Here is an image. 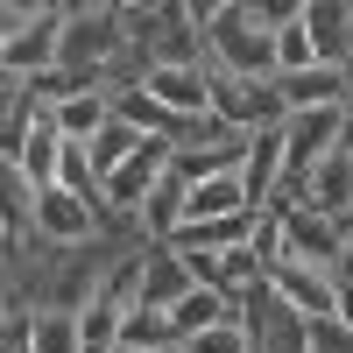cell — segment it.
<instances>
[{
  "instance_id": "cell-2",
  "label": "cell",
  "mask_w": 353,
  "mask_h": 353,
  "mask_svg": "<svg viewBox=\"0 0 353 353\" xmlns=\"http://www.w3.org/2000/svg\"><path fill=\"white\" fill-rule=\"evenodd\" d=\"M269 290L297 311V318H339V283L332 276H318V269H304V261H269Z\"/></svg>"
},
{
  "instance_id": "cell-17",
  "label": "cell",
  "mask_w": 353,
  "mask_h": 353,
  "mask_svg": "<svg viewBox=\"0 0 353 353\" xmlns=\"http://www.w3.org/2000/svg\"><path fill=\"white\" fill-rule=\"evenodd\" d=\"M339 318H346V325H353V276L339 283Z\"/></svg>"
},
{
  "instance_id": "cell-18",
  "label": "cell",
  "mask_w": 353,
  "mask_h": 353,
  "mask_svg": "<svg viewBox=\"0 0 353 353\" xmlns=\"http://www.w3.org/2000/svg\"><path fill=\"white\" fill-rule=\"evenodd\" d=\"M339 156H353V106H346V128H339Z\"/></svg>"
},
{
  "instance_id": "cell-14",
  "label": "cell",
  "mask_w": 353,
  "mask_h": 353,
  "mask_svg": "<svg viewBox=\"0 0 353 353\" xmlns=\"http://www.w3.org/2000/svg\"><path fill=\"white\" fill-rule=\"evenodd\" d=\"M184 353H254V346H248V325H241V311H233L226 325H212V332L184 339Z\"/></svg>"
},
{
  "instance_id": "cell-16",
  "label": "cell",
  "mask_w": 353,
  "mask_h": 353,
  "mask_svg": "<svg viewBox=\"0 0 353 353\" xmlns=\"http://www.w3.org/2000/svg\"><path fill=\"white\" fill-rule=\"evenodd\" d=\"M0 21H8V43H14V36H28V28L43 21V8H14V0H8V8H0Z\"/></svg>"
},
{
  "instance_id": "cell-8",
  "label": "cell",
  "mask_w": 353,
  "mask_h": 353,
  "mask_svg": "<svg viewBox=\"0 0 353 353\" xmlns=\"http://www.w3.org/2000/svg\"><path fill=\"white\" fill-rule=\"evenodd\" d=\"M36 233L43 241H99V219L85 212L71 191H43L36 198Z\"/></svg>"
},
{
  "instance_id": "cell-1",
  "label": "cell",
  "mask_w": 353,
  "mask_h": 353,
  "mask_svg": "<svg viewBox=\"0 0 353 353\" xmlns=\"http://www.w3.org/2000/svg\"><path fill=\"white\" fill-rule=\"evenodd\" d=\"M205 64L276 85V28H269V14L248 8V0L219 8V14H212V28H205Z\"/></svg>"
},
{
  "instance_id": "cell-9",
  "label": "cell",
  "mask_w": 353,
  "mask_h": 353,
  "mask_svg": "<svg viewBox=\"0 0 353 353\" xmlns=\"http://www.w3.org/2000/svg\"><path fill=\"white\" fill-rule=\"evenodd\" d=\"M233 311H241L233 297H219V290H205V283H191L184 297L170 304V325H176V339H198V332H212V325H226Z\"/></svg>"
},
{
  "instance_id": "cell-5",
  "label": "cell",
  "mask_w": 353,
  "mask_h": 353,
  "mask_svg": "<svg viewBox=\"0 0 353 353\" xmlns=\"http://www.w3.org/2000/svg\"><path fill=\"white\" fill-rule=\"evenodd\" d=\"M141 92H149L163 113H212V85H205V64H198V71H170V64H156Z\"/></svg>"
},
{
  "instance_id": "cell-12",
  "label": "cell",
  "mask_w": 353,
  "mask_h": 353,
  "mask_svg": "<svg viewBox=\"0 0 353 353\" xmlns=\"http://www.w3.org/2000/svg\"><path fill=\"white\" fill-rule=\"evenodd\" d=\"M304 71H318V50H311V28H304V8H297V21L276 28V78H304Z\"/></svg>"
},
{
  "instance_id": "cell-3",
  "label": "cell",
  "mask_w": 353,
  "mask_h": 353,
  "mask_svg": "<svg viewBox=\"0 0 353 353\" xmlns=\"http://www.w3.org/2000/svg\"><path fill=\"white\" fill-rule=\"evenodd\" d=\"M241 184H248V212H269V205H276V184H283V121L276 128H254L248 163H241Z\"/></svg>"
},
{
  "instance_id": "cell-11",
  "label": "cell",
  "mask_w": 353,
  "mask_h": 353,
  "mask_svg": "<svg viewBox=\"0 0 353 353\" xmlns=\"http://www.w3.org/2000/svg\"><path fill=\"white\" fill-rule=\"evenodd\" d=\"M191 290V269H184V254H170V248H149V276H141V304L149 311H170L176 297Z\"/></svg>"
},
{
  "instance_id": "cell-10",
  "label": "cell",
  "mask_w": 353,
  "mask_h": 353,
  "mask_svg": "<svg viewBox=\"0 0 353 353\" xmlns=\"http://www.w3.org/2000/svg\"><path fill=\"white\" fill-rule=\"evenodd\" d=\"M149 141L156 134H141L134 121H121V113H113V121L92 134V141H85V149H92V163H99V176H113V170H121V163H134L141 149H149Z\"/></svg>"
},
{
  "instance_id": "cell-13",
  "label": "cell",
  "mask_w": 353,
  "mask_h": 353,
  "mask_svg": "<svg viewBox=\"0 0 353 353\" xmlns=\"http://www.w3.org/2000/svg\"><path fill=\"white\" fill-rule=\"evenodd\" d=\"M36 353H85L78 311H36Z\"/></svg>"
},
{
  "instance_id": "cell-4",
  "label": "cell",
  "mask_w": 353,
  "mask_h": 353,
  "mask_svg": "<svg viewBox=\"0 0 353 353\" xmlns=\"http://www.w3.org/2000/svg\"><path fill=\"white\" fill-rule=\"evenodd\" d=\"M276 99H283V113H311V106H353V85H346V71H304V78H276Z\"/></svg>"
},
{
  "instance_id": "cell-6",
  "label": "cell",
  "mask_w": 353,
  "mask_h": 353,
  "mask_svg": "<svg viewBox=\"0 0 353 353\" xmlns=\"http://www.w3.org/2000/svg\"><path fill=\"white\" fill-rule=\"evenodd\" d=\"M304 28H311L318 64H325V71H346V57H353V28H346V8H339V0H311V8H304Z\"/></svg>"
},
{
  "instance_id": "cell-15",
  "label": "cell",
  "mask_w": 353,
  "mask_h": 353,
  "mask_svg": "<svg viewBox=\"0 0 353 353\" xmlns=\"http://www.w3.org/2000/svg\"><path fill=\"white\" fill-rule=\"evenodd\" d=\"M304 339H311V353H353V325L346 318H311Z\"/></svg>"
},
{
  "instance_id": "cell-7",
  "label": "cell",
  "mask_w": 353,
  "mask_h": 353,
  "mask_svg": "<svg viewBox=\"0 0 353 353\" xmlns=\"http://www.w3.org/2000/svg\"><path fill=\"white\" fill-rule=\"evenodd\" d=\"M304 212H325V219H346L353 212V156H325L311 170V191H304Z\"/></svg>"
}]
</instances>
